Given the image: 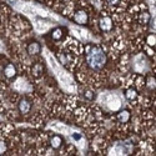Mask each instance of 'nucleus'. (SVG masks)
Returning <instances> with one entry per match:
<instances>
[{
	"instance_id": "obj_1",
	"label": "nucleus",
	"mask_w": 156,
	"mask_h": 156,
	"mask_svg": "<svg viewBox=\"0 0 156 156\" xmlns=\"http://www.w3.org/2000/svg\"><path fill=\"white\" fill-rule=\"evenodd\" d=\"M86 58L90 68L101 69L106 62V55L102 53V50L96 46H87L86 48Z\"/></svg>"
},
{
	"instance_id": "obj_2",
	"label": "nucleus",
	"mask_w": 156,
	"mask_h": 156,
	"mask_svg": "<svg viewBox=\"0 0 156 156\" xmlns=\"http://www.w3.org/2000/svg\"><path fill=\"white\" fill-rule=\"evenodd\" d=\"M99 28L104 33H110L114 29V20H112V18L106 15V14H102L100 16V19H99Z\"/></svg>"
},
{
	"instance_id": "obj_3",
	"label": "nucleus",
	"mask_w": 156,
	"mask_h": 156,
	"mask_svg": "<svg viewBox=\"0 0 156 156\" xmlns=\"http://www.w3.org/2000/svg\"><path fill=\"white\" fill-rule=\"evenodd\" d=\"M74 21L79 25H86L89 23V14L85 11V10H77L74 16H73Z\"/></svg>"
},
{
	"instance_id": "obj_4",
	"label": "nucleus",
	"mask_w": 156,
	"mask_h": 156,
	"mask_svg": "<svg viewBox=\"0 0 156 156\" xmlns=\"http://www.w3.org/2000/svg\"><path fill=\"white\" fill-rule=\"evenodd\" d=\"M18 109L23 115H28L31 111V101L27 98H23L18 102Z\"/></svg>"
},
{
	"instance_id": "obj_5",
	"label": "nucleus",
	"mask_w": 156,
	"mask_h": 156,
	"mask_svg": "<svg viewBox=\"0 0 156 156\" xmlns=\"http://www.w3.org/2000/svg\"><path fill=\"white\" fill-rule=\"evenodd\" d=\"M49 144H50V147L54 149V150H59L62 147V145L65 144V141L62 139V136L60 135H51L49 137Z\"/></svg>"
},
{
	"instance_id": "obj_6",
	"label": "nucleus",
	"mask_w": 156,
	"mask_h": 156,
	"mask_svg": "<svg viewBox=\"0 0 156 156\" xmlns=\"http://www.w3.org/2000/svg\"><path fill=\"white\" fill-rule=\"evenodd\" d=\"M27 53L30 55V56H35V55H39L41 53V45L39 44L37 41H30L27 46Z\"/></svg>"
},
{
	"instance_id": "obj_7",
	"label": "nucleus",
	"mask_w": 156,
	"mask_h": 156,
	"mask_svg": "<svg viewBox=\"0 0 156 156\" xmlns=\"http://www.w3.org/2000/svg\"><path fill=\"white\" fill-rule=\"evenodd\" d=\"M3 73H4V76L6 77V79H14V77L16 76V74H18V70H16L14 64L9 62V64H6L4 66Z\"/></svg>"
},
{
	"instance_id": "obj_8",
	"label": "nucleus",
	"mask_w": 156,
	"mask_h": 156,
	"mask_svg": "<svg viewBox=\"0 0 156 156\" xmlns=\"http://www.w3.org/2000/svg\"><path fill=\"white\" fill-rule=\"evenodd\" d=\"M44 71H45V66L41 64V62H36L33 65L31 68V75L35 77V79H39L44 75Z\"/></svg>"
},
{
	"instance_id": "obj_9",
	"label": "nucleus",
	"mask_w": 156,
	"mask_h": 156,
	"mask_svg": "<svg viewBox=\"0 0 156 156\" xmlns=\"http://www.w3.org/2000/svg\"><path fill=\"white\" fill-rule=\"evenodd\" d=\"M116 119L120 124H127L131 119V114H130L129 110H121L116 114Z\"/></svg>"
},
{
	"instance_id": "obj_10",
	"label": "nucleus",
	"mask_w": 156,
	"mask_h": 156,
	"mask_svg": "<svg viewBox=\"0 0 156 156\" xmlns=\"http://www.w3.org/2000/svg\"><path fill=\"white\" fill-rule=\"evenodd\" d=\"M137 23L140 25H147L151 20V15H150V12L149 11H141L137 14V18H136Z\"/></svg>"
},
{
	"instance_id": "obj_11",
	"label": "nucleus",
	"mask_w": 156,
	"mask_h": 156,
	"mask_svg": "<svg viewBox=\"0 0 156 156\" xmlns=\"http://www.w3.org/2000/svg\"><path fill=\"white\" fill-rule=\"evenodd\" d=\"M65 29L62 28H55L53 31H51V39H53L54 41H60L62 40V37L65 36Z\"/></svg>"
},
{
	"instance_id": "obj_12",
	"label": "nucleus",
	"mask_w": 156,
	"mask_h": 156,
	"mask_svg": "<svg viewBox=\"0 0 156 156\" xmlns=\"http://www.w3.org/2000/svg\"><path fill=\"white\" fill-rule=\"evenodd\" d=\"M139 94H137V90L133 86V87H127L125 90V98L129 100V101H135L137 99Z\"/></svg>"
},
{
	"instance_id": "obj_13",
	"label": "nucleus",
	"mask_w": 156,
	"mask_h": 156,
	"mask_svg": "<svg viewBox=\"0 0 156 156\" xmlns=\"http://www.w3.org/2000/svg\"><path fill=\"white\" fill-rule=\"evenodd\" d=\"M83 96H84L86 100L91 101V100H94V99H95V91H93V90H90V89H86V90H84Z\"/></svg>"
},
{
	"instance_id": "obj_14",
	"label": "nucleus",
	"mask_w": 156,
	"mask_h": 156,
	"mask_svg": "<svg viewBox=\"0 0 156 156\" xmlns=\"http://www.w3.org/2000/svg\"><path fill=\"white\" fill-rule=\"evenodd\" d=\"M147 45L150 48H155V34H149L147 35V40H146Z\"/></svg>"
},
{
	"instance_id": "obj_15",
	"label": "nucleus",
	"mask_w": 156,
	"mask_h": 156,
	"mask_svg": "<svg viewBox=\"0 0 156 156\" xmlns=\"http://www.w3.org/2000/svg\"><path fill=\"white\" fill-rule=\"evenodd\" d=\"M147 86L150 89H155V77L149 76V79H147Z\"/></svg>"
},
{
	"instance_id": "obj_16",
	"label": "nucleus",
	"mask_w": 156,
	"mask_h": 156,
	"mask_svg": "<svg viewBox=\"0 0 156 156\" xmlns=\"http://www.w3.org/2000/svg\"><path fill=\"white\" fill-rule=\"evenodd\" d=\"M105 2H106L109 5H111V6H116V5L120 4L121 0H105Z\"/></svg>"
},
{
	"instance_id": "obj_17",
	"label": "nucleus",
	"mask_w": 156,
	"mask_h": 156,
	"mask_svg": "<svg viewBox=\"0 0 156 156\" xmlns=\"http://www.w3.org/2000/svg\"><path fill=\"white\" fill-rule=\"evenodd\" d=\"M6 151V144L5 141H0V154H4Z\"/></svg>"
}]
</instances>
